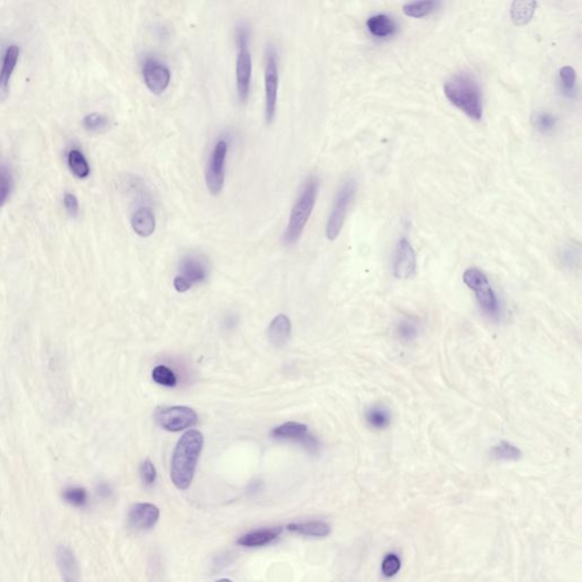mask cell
<instances>
[{
  "instance_id": "obj_13",
  "label": "cell",
  "mask_w": 582,
  "mask_h": 582,
  "mask_svg": "<svg viewBox=\"0 0 582 582\" xmlns=\"http://www.w3.org/2000/svg\"><path fill=\"white\" fill-rule=\"evenodd\" d=\"M417 272V256L411 243L406 238H401L396 247L394 259V274L396 278L410 279Z\"/></svg>"
},
{
  "instance_id": "obj_7",
  "label": "cell",
  "mask_w": 582,
  "mask_h": 582,
  "mask_svg": "<svg viewBox=\"0 0 582 582\" xmlns=\"http://www.w3.org/2000/svg\"><path fill=\"white\" fill-rule=\"evenodd\" d=\"M229 143L225 138L217 140L208 159L205 180L210 194L217 196L223 189L225 181V163H227Z\"/></svg>"
},
{
  "instance_id": "obj_24",
  "label": "cell",
  "mask_w": 582,
  "mask_h": 582,
  "mask_svg": "<svg viewBox=\"0 0 582 582\" xmlns=\"http://www.w3.org/2000/svg\"><path fill=\"white\" fill-rule=\"evenodd\" d=\"M68 168L72 173L80 179L87 178L90 174V166L87 159L79 149H72L68 155Z\"/></svg>"
},
{
  "instance_id": "obj_38",
  "label": "cell",
  "mask_w": 582,
  "mask_h": 582,
  "mask_svg": "<svg viewBox=\"0 0 582 582\" xmlns=\"http://www.w3.org/2000/svg\"><path fill=\"white\" fill-rule=\"evenodd\" d=\"M174 288L179 291V292H185V291L189 290L191 288V285L185 281V279L181 278L180 275H177L174 279Z\"/></svg>"
},
{
  "instance_id": "obj_8",
  "label": "cell",
  "mask_w": 582,
  "mask_h": 582,
  "mask_svg": "<svg viewBox=\"0 0 582 582\" xmlns=\"http://www.w3.org/2000/svg\"><path fill=\"white\" fill-rule=\"evenodd\" d=\"M264 87H265V119L268 123H271L272 121L274 120L275 114H277L279 91L278 54L274 47L271 45L266 49Z\"/></svg>"
},
{
  "instance_id": "obj_34",
  "label": "cell",
  "mask_w": 582,
  "mask_h": 582,
  "mask_svg": "<svg viewBox=\"0 0 582 582\" xmlns=\"http://www.w3.org/2000/svg\"><path fill=\"white\" fill-rule=\"evenodd\" d=\"M561 261L568 268H576L580 263V248L579 246H574L572 243L566 245L561 250Z\"/></svg>"
},
{
  "instance_id": "obj_32",
  "label": "cell",
  "mask_w": 582,
  "mask_h": 582,
  "mask_svg": "<svg viewBox=\"0 0 582 582\" xmlns=\"http://www.w3.org/2000/svg\"><path fill=\"white\" fill-rule=\"evenodd\" d=\"M83 126L90 132H104L110 128V121L99 113L88 114L84 117Z\"/></svg>"
},
{
  "instance_id": "obj_22",
  "label": "cell",
  "mask_w": 582,
  "mask_h": 582,
  "mask_svg": "<svg viewBox=\"0 0 582 582\" xmlns=\"http://www.w3.org/2000/svg\"><path fill=\"white\" fill-rule=\"evenodd\" d=\"M537 6L536 1H514L512 3V20L516 26H525L532 20Z\"/></svg>"
},
{
  "instance_id": "obj_26",
  "label": "cell",
  "mask_w": 582,
  "mask_h": 582,
  "mask_svg": "<svg viewBox=\"0 0 582 582\" xmlns=\"http://www.w3.org/2000/svg\"><path fill=\"white\" fill-rule=\"evenodd\" d=\"M436 1H431V0L415 1V3H408L404 5L403 12L408 17L420 19V17H427L429 14L432 13L436 10Z\"/></svg>"
},
{
  "instance_id": "obj_3",
  "label": "cell",
  "mask_w": 582,
  "mask_h": 582,
  "mask_svg": "<svg viewBox=\"0 0 582 582\" xmlns=\"http://www.w3.org/2000/svg\"><path fill=\"white\" fill-rule=\"evenodd\" d=\"M319 189H320V181L317 177L308 178L301 188L297 201L291 210L288 225L283 234V241L285 245L290 246L297 243L298 239L304 232L305 227L313 213Z\"/></svg>"
},
{
  "instance_id": "obj_20",
  "label": "cell",
  "mask_w": 582,
  "mask_h": 582,
  "mask_svg": "<svg viewBox=\"0 0 582 582\" xmlns=\"http://www.w3.org/2000/svg\"><path fill=\"white\" fill-rule=\"evenodd\" d=\"M290 532L306 536V537H328L331 534V527L324 521H308L301 523H290L287 525Z\"/></svg>"
},
{
  "instance_id": "obj_12",
  "label": "cell",
  "mask_w": 582,
  "mask_h": 582,
  "mask_svg": "<svg viewBox=\"0 0 582 582\" xmlns=\"http://www.w3.org/2000/svg\"><path fill=\"white\" fill-rule=\"evenodd\" d=\"M159 508L150 503H138L130 508L128 525L133 531H147L155 527L159 520Z\"/></svg>"
},
{
  "instance_id": "obj_17",
  "label": "cell",
  "mask_w": 582,
  "mask_h": 582,
  "mask_svg": "<svg viewBox=\"0 0 582 582\" xmlns=\"http://www.w3.org/2000/svg\"><path fill=\"white\" fill-rule=\"evenodd\" d=\"M180 277L185 279L189 285L204 281L208 275L205 263L194 256H187L180 263Z\"/></svg>"
},
{
  "instance_id": "obj_21",
  "label": "cell",
  "mask_w": 582,
  "mask_h": 582,
  "mask_svg": "<svg viewBox=\"0 0 582 582\" xmlns=\"http://www.w3.org/2000/svg\"><path fill=\"white\" fill-rule=\"evenodd\" d=\"M366 26L370 32L377 38H387V37L392 36L397 28L395 21L385 14H378L370 17L369 20L366 21Z\"/></svg>"
},
{
  "instance_id": "obj_25",
  "label": "cell",
  "mask_w": 582,
  "mask_h": 582,
  "mask_svg": "<svg viewBox=\"0 0 582 582\" xmlns=\"http://www.w3.org/2000/svg\"><path fill=\"white\" fill-rule=\"evenodd\" d=\"M492 456L497 461H505V462H516L522 457V452L519 447L514 446L513 443L503 440L499 445H496L492 450Z\"/></svg>"
},
{
  "instance_id": "obj_37",
  "label": "cell",
  "mask_w": 582,
  "mask_h": 582,
  "mask_svg": "<svg viewBox=\"0 0 582 582\" xmlns=\"http://www.w3.org/2000/svg\"><path fill=\"white\" fill-rule=\"evenodd\" d=\"M64 206L71 217H78L79 212H80V206H79L78 198L75 197L74 194H65Z\"/></svg>"
},
{
  "instance_id": "obj_39",
  "label": "cell",
  "mask_w": 582,
  "mask_h": 582,
  "mask_svg": "<svg viewBox=\"0 0 582 582\" xmlns=\"http://www.w3.org/2000/svg\"><path fill=\"white\" fill-rule=\"evenodd\" d=\"M98 495L103 497V499H108L110 495H112V489H110V485L105 483V482H101V485H98Z\"/></svg>"
},
{
  "instance_id": "obj_27",
  "label": "cell",
  "mask_w": 582,
  "mask_h": 582,
  "mask_svg": "<svg viewBox=\"0 0 582 582\" xmlns=\"http://www.w3.org/2000/svg\"><path fill=\"white\" fill-rule=\"evenodd\" d=\"M531 123L541 133H550L557 126V119L550 112H536L531 117Z\"/></svg>"
},
{
  "instance_id": "obj_2",
  "label": "cell",
  "mask_w": 582,
  "mask_h": 582,
  "mask_svg": "<svg viewBox=\"0 0 582 582\" xmlns=\"http://www.w3.org/2000/svg\"><path fill=\"white\" fill-rule=\"evenodd\" d=\"M443 91L448 101L472 120H481L482 94L476 79L469 73H459L447 80Z\"/></svg>"
},
{
  "instance_id": "obj_23",
  "label": "cell",
  "mask_w": 582,
  "mask_h": 582,
  "mask_svg": "<svg viewBox=\"0 0 582 582\" xmlns=\"http://www.w3.org/2000/svg\"><path fill=\"white\" fill-rule=\"evenodd\" d=\"M366 422L375 430H383L392 423V414L388 408L375 405L366 412Z\"/></svg>"
},
{
  "instance_id": "obj_19",
  "label": "cell",
  "mask_w": 582,
  "mask_h": 582,
  "mask_svg": "<svg viewBox=\"0 0 582 582\" xmlns=\"http://www.w3.org/2000/svg\"><path fill=\"white\" fill-rule=\"evenodd\" d=\"M291 334V322L285 314H279L269 327V339L275 347H283Z\"/></svg>"
},
{
  "instance_id": "obj_1",
  "label": "cell",
  "mask_w": 582,
  "mask_h": 582,
  "mask_svg": "<svg viewBox=\"0 0 582 582\" xmlns=\"http://www.w3.org/2000/svg\"><path fill=\"white\" fill-rule=\"evenodd\" d=\"M203 446L204 436L201 431H187L179 439L172 456L171 480L180 490L190 487Z\"/></svg>"
},
{
  "instance_id": "obj_9",
  "label": "cell",
  "mask_w": 582,
  "mask_h": 582,
  "mask_svg": "<svg viewBox=\"0 0 582 582\" xmlns=\"http://www.w3.org/2000/svg\"><path fill=\"white\" fill-rule=\"evenodd\" d=\"M272 436L278 440H292L301 443L308 453L317 454L320 452L321 443L317 436L310 434L308 428L298 422H285L272 431Z\"/></svg>"
},
{
  "instance_id": "obj_31",
  "label": "cell",
  "mask_w": 582,
  "mask_h": 582,
  "mask_svg": "<svg viewBox=\"0 0 582 582\" xmlns=\"http://www.w3.org/2000/svg\"><path fill=\"white\" fill-rule=\"evenodd\" d=\"M152 380L159 385L173 388L178 383V379L174 372L165 365L156 366L152 372Z\"/></svg>"
},
{
  "instance_id": "obj_35",
  "label": "cell",
  "mask_w": 582,
  "mask_h": 582,
  "mask_svg": "<svg viewBox=\"0 0 582 582\" xmlns=\"http://www.w3.org/2000/svg\"><path fill=\"white\" fill-rule=\"evenodd\" d=\"M12 188V177L7 168L0 165V208L6 203Z\"/></svg>"
},
{
  "instance_id": "obj_5",
  "label": "cell",
  "mask_w": 582,
  "mask_h": 582,
  "mask_svg": "<svg viewBox=\"0 0 582 582\" xmlns=\"http://www.w3.org/2000/svg\"><path fill=\"white\" fill-rule=\"evenodd\" d=\"M463 281L469 289L476 292V301L481 311L489 317L497 319L501 314V304L495 291L489 283L487 275L480 270L472 268L464 272Z\"/></svg>"
},
{
  "instance_id": "obj_29",
  "label": "cell",
  "mask_w": 582,
  "mask_h": 582,
  "mask_svg": "<svg viewBox=\"0 0 582 582\" xmlns=\"http://www.w3.org/2000/svg\"><path fill=\"white\" fill-rule=\"evenodd\" d=\"M63 499L74 508H84L88 504V492L82 487H68L63 492Z\"/></svg>"
},
{
  "instance_id": "obj_14",
  "label": "cell",
  "mask_w": 582,
  "mask_h": 582,
  "mask_svg": "<svg viewBox=\"0 0 582 582\" xmlns=\"http://www.w3.org/2000/svg\"><path fill=\"white\" fill-rule=\"evenodd\" d=\"M56 560H57V565H59L63 581H81L80 566L71 548H68V546H59L56 550Z\"/></svg>"
},
{
  "instance_id": "obj_42",
  "label": "cell",
  "mask_w": 582,
  "mask_h": 582,
  "mask_svg": "<svg viewBox=\"0 0 582 582\" xmlns=\"http://www.w3.org/2000/svg\"><path fill=\"white\" fill-rule=\"evenodd\" d=\"M217 582H232V581H231V580H229V579H220V580H217Z\"/></svg>"
},
{
  "instance_id": "obj_6",
  "label": "cell",
  "mask_w": 582,
  "mask_h": 582,
  "mask_svg": "<svg viewBox=\"0 0 582 582\" xmlns=\"http://www.w3.org/2000/svg\"><path fill=\"white\" fill-rule=\"evenodd\" d=\"M355 194L356 182L353 179H348L343 182V185L337 192L330 215L328 217L327 228H325V234L328 239L331 241L336 240L341 232L343 223L346 221L347 213L350 205L353 203Z\"/></svg>"
},
{
  "instance_id": "obj_33",
  "label": "cell",
  "mask_w": 582,
  "mask_h": 582,
  "mask_svg": "<svg viewBox=\"0 0 582 582\" xmlns=\"http://www.w3.org/2000/svg\"><path fill=\"white\" fill-rule=\"evenodd\" d=\"M401 566V561L397 554H387L385 559H383V561H382V574H383L385 578H392V576H395L396 574L399 572Z\"/></svg>"
},
{
  "instance_id": "obj_28",
  "label": "cell",
  "mask_w": 582,
  "mask_h": 582,
  "mask_svg": "<svg viewBox=\"0 0 582 582\" xmlns=\"http://www.w3.org/2000/svg\"><path fill=\"white\" fill-rule=\"evenodd\" d=\"M561 88L566 97L573 98L576 94V71L571 66H564L560 70Z\"/></svg>"
},
{
  "instance_id": "obj_16",
  "label": "cell",
  "mask_w": 582,
  "mask_h": 582,
  "mask_svg": "<svg viewBox=\"0 0 582 582\" xmlns=\"http://www.w3.org/2000/svg\"><path fill=\"white\" fill-rule=\"evenodd\" d=\"M281 532L282 529L280 527L259 529V530L250 531L248 534H243L237 541V543L246 548L266 546L273 543L281 534Z\"/></svg>"
},
{
  "instance_id": "obj_18",
  "label": "cell",
  "mask_w": 582,
  "mask_h": 582,
  "mask_svg": "<svg viewBox=\"0 0 582 582\" xmlns=\"http://www.w3.org/2000/svg\"><path fill=\"white\" fill-rule=\"evenodd\" d=\"M131 225L138 236L147 238L156 229L155 214L149 208H140L133 213Z\"/></svg>"
},
{
  "instance_id": "obj_36",
  "label": "cell",
  "mask_w": 582,
  "mask_h": 582,
  "mask_svg": "<svg viewBox=\"0 0 582 582\" xmlns=\"http://www.w3.org/2000/svg\"><path fill=\"white\" fill-rule=\"evenodd\" d=\"M140 474H141L143 485H154V482L156 481V476H157V472H156L155 465L152 464V461L146 459L145 462L141 464Z\"/></svg>"
},
{
  "instance_id": "obj_4",
  "label": "cell",
  "mask_w": 582,
  "mask_h": 582,
  "mask_svg": "<svg viewBox=\"0 0 582 582\" xmlns=\"http://www.w3.org/2000/svg\"><path fill=\"white\" fill-rule=\"evenodd\" d=\"M234 39L237 47V94L241 103H246L250 97L252 73V52L250 50V30L246 22L237 24Z\"/></svg>"
},
{
  "instance_id": "obj_40",
  "label": "cell",
  "mask_w": 582,
  "mask_h": 582,
  "mask_svg": "<svg viewBox=\"0 0 582 582\" xmlns=\"http://www.w3.org/2000/svg\"><path fill=\"white\" fill-rule=\"evenodd\" d=\"M229 555L230 554H224L223 560H222V557L221 556L217 557V562H215V564H214V565L220 566V569H222V568H224V566L228 565V564H229L230 563Z\"/></svg>"
},
{
  "instance_id": "obj_15",
  "label": "cell",
  "mask_w": 582,
  "mask_h": 582,
  "mask_svg": "<svg viewBox=\"0 0 582 582\" xmlns=\"http://www.w3.org/2000/svg\"><path fill=\"white\" fill-rule=\"evenodd\" d=\"M20 56V48L10 46L3 56V65L0 70V101H5L10 94V81L14 70L17 68V59Z\"/></svg>"
},
{
  "instance_id": "obj_30",
  "label": "cell",
  "mask_w": 582,
  "mask_h": 582,
  "mask_svg": "<svg viewBox=\"0 0 582 582\" xmlns=\"http://www.w3.org/2000/svg\"><path fill=\"white\" fill-rule=\"evenodd\" d=\"M419 333H420L419 324L415 321L410 320V319L401 321L396 325V334H397L399 339L406 341V343H410V341L417 339V337H419Z\"/></svg>"
},
{
  "instance_id": "obj_10",
  "label": "cell",
  "mask_w": 582,
  "mask_h": 582,
  "mask_svg": "<svg viewBox=\"0 0 582 582\" xmlns=\"http://www.w3.org/2000/svg\"><path fill=\"white\" fill-rule=\"evenodd\" d=\"M159 425L170 431L179 432L185 430L187 428L197 423L198 417L192 408L187 406H172V408H162L156 414Z\"/></svg>"
},
{
  "instance_id": "obj_41",
  "label": "cell",
  "mask_w": 582,
  "mask_h": 582,
  "mask_svg": "<svg viewBox=\"0 0 582 582\" xmlns=\"http://www.w3.org/2000/svg\"><path fill=\"white\" fill-rule=\"evenodd\" d=\"M259 485H261V483L259 481L252 482L250 485V492L252 494V492H259Z\"/></svg>"
},
{
  "instance_id": "obj_11",
  "label": "cell",
  "mask_w": 582,
  "mask_h": 582,
  "mask_svg": "<svg viewBox=\"0 0 582 582\" xmlns=\"http://www.w3.org/2000/svg\"><path fill=\"white\" fill-rule=\"evenodd\" d=\"M143 78L150 92L161 94L171 81V71L168 65L155 57H147L143 63Z\"/></svg>"
}]
</instances>
